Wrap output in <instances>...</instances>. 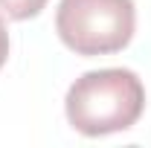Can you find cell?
Here are the masks:
<instances>
[{"label":"cell","instance_id":"1","mask_svg":"<svg viewBox=\"0 0 151 148\" xmlns=\"http://www.w3.org/2000/svg\"><path fill=\"white\" fill-rule=\"evenodd\" d=\"M145 111L142 78L125 67L90 70L78 75L64 99L67 122L84 137H108L128 131Z\"/></svg>","mask_w":151,"mask_h":148},{"label":"cell","instance_id":"2","mask_svg":"<svg viewBox=\"0 0 151 148\" xmlns=\"http://www.w3.org/2000/svg\"><path fill=\"white\" fill-rule=\"evenodd\" d=\"M137 29L134 0H61L55 32L76 55H113L125 50Z\"/></svg>","mask_w":151,"mask_h":148},{"label":"cell","instance_id":"3","mask_svg":"<svg viewBox=\"0 0 151 148\" xmlns=\"http://www.w3.org/2000/svg\"><path fill=\"white\" fill-rule=\"evenodd\" d=\"M44 6H47V0H0V15L12 20H29L41 15Z\"/></svg>","mask_w":151,"mask_h":148},{"label":"cell","instance_id":"4","mask_svg":"<svg viewBox=\"0 0 151 148\" xmlns=\"http://www.w3.org/2000/svg\"><path fill=\"white\" fill-rule=\"evenodd\" d=\"M6 58H9V32H6V23L0 18V67L6 64Z\"/></svg>","mask_w":151,"mask_h":148}]
</instances>
